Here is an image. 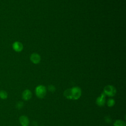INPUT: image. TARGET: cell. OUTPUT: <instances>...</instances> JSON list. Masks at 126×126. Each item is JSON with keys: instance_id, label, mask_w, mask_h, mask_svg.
Returning <instances> with one entry per match:
<instances>
[{"instance_id": "obj_9", "label": "cell", "mask_w": 126, "mask_h": 126, "mask_svg": "<svg viewBox=\"0 0 126 126\" xmlns=\"http://www.w3.org/2000/svg\"><path fill=\"white\" fill-rule=\"evenodd\" d=\"M63 95L65 98L68 99H72V93L71 89H67L65 90L63 92Z\"/></svg>"}, {"instance_id": "obj_7", "label": "cell", "mask_w": 126, "mask_h": 126, "mask_svg": "<svg viewBox=\"0 0 126 126\" xmlns=\"http://www.w3.org/2000/svg\"><path fill=\"white\" fill-rule=\"evenodd\" d=\"M12 48L15 51L19 52L23 50V45L21 42L19 41H15L12 44Z\"/></svg>"}, {"instance_id": "obj_6", "label": "cell", "mask_w": 126, "mask_h": 126, "mask_svg": "<svg viewBox=\"0 0 126 126\" xmlns=\"http://www.w3.org/2000/svg\"><path fill=\"white\" fill-rule=\"evenodd\" d=\"M22 96V98L24 100L27 101L30 100L32 98V93L30 90L26 89L23 91Z\"/></svg>"}, {"instance_id": "obj_4", "label": "cell", "mask_w": 126, "mask_h": 126, "mask_svg": "<svg viewBox=\"0 0 126 126\" xmlns=\"http://www.w3.org/2000/svg\"><path fill=\"white\" fill-rule=\"evenodd\" d=\"M105 96V94L103 93H102L99 96L97 97L96 99V103L98 106L100 107H102L105 105L106 102Z\"/></svg>"}, {"instance_id": "obj_5", "label": "cell", "mask_w": 126, "mask_h": 126, "mask_svg": "<svg viewBox=\"0 0 126 126\" xmlns=\"http://www.w3.org/2000/svg\"><path fill=\"white\" fill-rule=\"evenodd\" d=\"M19 122L21 126H29L30 120L27 116L22 115L19 117Z\"/></svg>"}, {"instance_id": "obj_12", "label": "cell", "mask_w": 126, "mask_h": 126, "mask_svg": "<svg viewBox=\"0 0 126 126\" xmlns=\"http://www.w3.org/2000/svg\"><path fill=\"white\" fill-rule=\"evenodd\" d=\"M115 104V101L113 98H109L107 101V105L108 107H113Z\"/></svg>"}, {"instance_id": "obj_3", "label": "cell", "mask_w": 126, "mask_h": 126, "mask_svg": "<svg viewBox=\"0 0 126 126\" xmlns=\"http://www.w3.org/2000/svg\"><path fill=\"white\" fill-rule=\"evenodd\" d=\"M72 99L73 100H78L81 96L82 91L80 87L76 86L73 87L71 88Z\"/></svg>"}, {"instance_id": "obj_14", "label": "cell", "mask_w": 126, "mask_h": 126, "mask_svg": "<svg viewBox=\"0 0 126 126\" xmlns=\"http://www.w3.org/2000/svg\"><path fill=\"white\" fill-rule=\"evenodd\" d=\"M48 90L49 91H50V92H54L56 90V88L54 86L52 85H50L48 86Z\"/></svg>"}, {"instance_id": "obj_15", "label": "cell", "mask_w": 126, "mask_h": 126, "mask_svg": "<svg viewBox=\"0 0 126 126\" xmlns=\"http://www.w3.org/2000/svg\"><path fill=\"white\" fill-rule=\"evenodd\" d=\"M106 121L107 122H108V123L110 122L111 121V118H107H107L106 119Z\"/></svg>"}, {"instance_id": "obj_13", "label": "cell", "mask_w": 126, "mask_h": 126, "mask_svg": "<svg viewBox=\"0 0 126 126\" xmlns=\"http://www.w3.org/2000/svg\"><path fill=\"white\" fill-rule=\"evenodd\" d=\"M23 105H24V103L23 102L19 101V102H17V103H16V107L18 109H20L23 107Z\"/></svg>"}, {"instance_id": "obj_10", "label": "cell", "mask_w": 126, "mask_h": 126, "mask_svg": "<svg viewBox=\"0 0 126 126\" xmlns=\"http://www.w3.org/2000/svg\"><path fill=\"white\" fill-rule=\"evenodd\" d=\"M114 126H126V122L122 120H117L114 123Z\"/></svg>"}, {"instance_id": "obj_11", "label": "cell", "mask_w": 126, "mask_h": 126, "mask_svg": "<svg viewBox=\"0 0 126 126\" xmlns=\"http://www.w3.org/2000/svg\"><path fill=\"white\" fill-rule=\"evenodd\" d=\"M8 94L7 92L4 90L0 91V98L2 99H5L7 98Z\"/></svg>"}, {"instance_id": "obj_1", "label": "cell", "mask_w": 126, "mask_h": 126, "mask_svg": "<svg viewBox=\"0 0 126 126\" xmlns=\"http://www.w3.org/2000/svg\"><path fill=\"white\" fill-rule=\"evenodd\" d=\"M46 88L43 85H38L35 89V93L36 96L39 98H43L45 97L46 94Z\"/></svg>"}, {"instance_id": "obj_2", "label": "cell", "mask_w": 126, "mask_h": 126, "mask_svg": "<svg viewBox=\"0 0 126 126\" xmlns=\"http://www.w3.org/2000/svg\"><path fill=\"white\" fill-rule=\"evenodd\" d=\"M103 93L105 94V95L113 97L115 95L117 91L116 88L113 86L108 85L104 87Z\"/></svg>"}, {"instance_id": "obj_8", "label": "cell", "mask_w": 126, "mask_h": 126, "mask_svg": "<svg viewBox=\"0 0 126 126\" xmlns=\"http://www.w3.org/2000/svg\"><path fill=\"white\" fill-rule=\"evenodd\" d=\"M30 60L33 63L36 64L40 62V57L37 53H33L30 57Z\"/></svg>"}]
</instances>
